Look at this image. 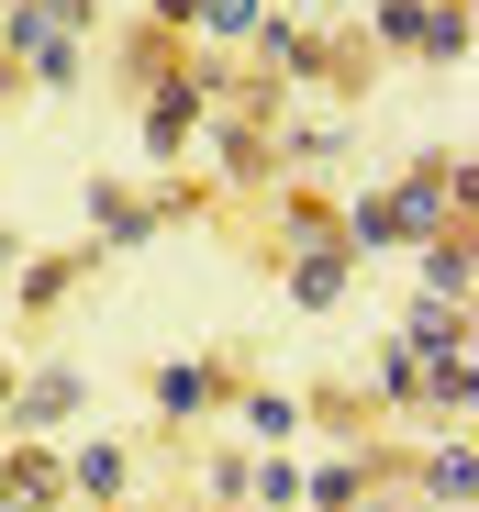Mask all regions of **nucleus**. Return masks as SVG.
Returning <instances> with one entry per match:
<instances>
[{
    "label": "nucleus",
    "mask_w": 479,
    "mask_h": 512,
    "mask_svg": "<svg viewBox=\"0 0 479 512\" xmlns=\"http://www.w3.org/2000/svg\"><path fill=\"white\" fill-rule=\"evenodd\" d=\"M156 223H168V212H156V201H134V190H112V179L90 190V234H101L112 256H123V245H145Z\"/></svg>",
    "instance_id": "9b49d317"
},
{
    "label": "nucleus",
    "mask_w": 479,
    "mask_h": 512,
    "mask_svg": "<svg viewBox=\"0 0 479 512\" xmlns=\"http://www.w3.org/2000/svg\"><path fill=\"white\" fill-rule=\"evenodd\" d=\"M368 390H379V401H390V412H413V346H390V357H379V379H368Z\"/></svg>",
    "instance_id": "4be33fe9"
},
{
    "label": "nucleus",
    "mask_w": 479,
    "mask_h": 512,
    "mask_svg": "<svg viewBox=\"0 0 479 512\" xmlns=\"http://www.w3.org/2000/svg\"><path fill=\"white\" fill-rule=\"evenodd\" d=\"M468 323V301H413V323H402V346H435V334H457Z\"/></svg>",
    "instance_id": "412c9836"
},
{
    "label": "nucleus",
    "mask_w": 479,
    "mask_h": 512,
    "mask_svg": "<svg viewBox=\"0 0 479 512\" xmlns=\"http://www.w3.org/2000/svg\"><path fill=\"white\" fill-rule=\"evenodd\" d=\"M223 401H234L223 357H168V368H156V412H168V423H201V412H223Z\"/></svg>",
    "instance_id": "1a4fd4ad"
},
{
    "label": "nucleus",
    "mask_w": 479,
    "mask_h": 512,
    "mask_svg": "<svg viewBox=\"0 0 479 512\" xmlns=\"http://www.w3.org/2000/svg\"><path fill=\"white\" fill-rule=\"evenodd\" d=\"M12 268H23V234H0V279H12Z\"/></svg>",
    "instance_id": "b1692460"
},
{
    "label": "nucleus",
    "mask_w": 479,
    "mask_h": 512,
    "mask_svg": "<svg viewBox=\"0 0 479 512\" xmlns=\"http://www.w3.org/2000/svg\"><path fill=\"white\" fill-rule=\"evenodd\" d=\"M234 412H246V435H268V446H290L301 423H312V401H301V390H234Z\"/></svg>",
    "instance_id": "2eb2a0df"
},
{
    "label": "nucleus",
    "mask_w": 479,
    "mask_h": 512,
    "mask_svg": "<svg viewBox=\"0 0 479 512\" xmlns=\"http://www.w3.org/2000/svg\"><path fill=\"white\" fill-rule=\"evenodd\" d=\"M156 34H190V0H156Z\"/></svg>",
    "instance_id": "5701e85b"
},
{
    "label": "nucleus",
    "mask_w": 479,
    "mask_h": 512,
    "mask_svg": "<svg viewBox=\"0 0 479 512\" xmlns=\"http://www.w3.org/2000/svg\"><path fill=\"white\" fill-rule=\"evenodd\" d=\"M468 279H479L468 223H457V234H424V301H468Z\"/></svg>",
    "instance_id": "ddd939ff"
},
{
    "label": "nucleus",
    "mask_w": 479,
    "mask_h": 512,
    "mask_svg": "<svg viewBox=\"0 0 479 512\" xmlns=\"http://www.w3.org/2000/svg\"><path fill=\"white\" fill-rule=\"evenodd\" d=\"M424 501H446V512H468L479 501V446H468V423H457V446H435L424 457V479H413Z\"/></svg>",
    "instance_id": "f8f14e48"
},
{
    "label": "nucleus",
    "mask_w": 479,
    "mask_h": 512,
    "mask_svg": "<svg viewBox=\"0 0 479 512\" xmlns=\"http://www.w3.org/2000/svg\"><path fill=\"white\" fill-rule=\"evenodd\" d=\"M67 501V468H56V446H0V512H56Z\"/></svg>",
    "instance_id": "0eeeda50"
},
{
    "label": "nucleus",
    "mask_w": 479,
    "mask_h": 512,
    "mask_svg": "<svg viewBox=\"0 0 479 512\" xmlns=\"http://www.w3.org/2000/svg\"><path fill=\"white\" fill-rule=\"evenodd\" d=\"M257 56H268V78H279V90H312V78H324L335 67V45L324 34H312L301 12H257V34H246Z\"/></svg>",
    "instance_id": "7ed1b4c3"
},
{
    "label": "nucleus",
    "mask_w": 479,
    "mask_h": 512,
    "mask_svg": "<svg viewBox=\"0 0 479 512\" xmlns=\"http://www.w3.org/2000/svg\"><path fill=\"white\" fill-rule=\"evenodd\" d=\"M101 512H112V501H101Z\"/></svg>",
    "instance_id": "cd10ccee"
},
{
    "label": "nucleus",
    "mask_w": 479,
    "mask_h": 512,
    "mask_svg": "<svg viewBox=\"0 0 479 512\" xmlns=\"http://www.w3.org/2000/svg\"><path fill=\"white\" fill-rule=\"evenodd\" d=\"M223 512H234V501H223Z\"/></svg>",
    "instance_id": "c85d7f7f"
},
{
    "label": "nucleus",
    "mask_w": 479,
    "mask_h": 512,
    "mask_svg": "<svg viewBox=\"0 0 479 512\" xmlns=\"http://www.w3.org/2000/svg\"><path fill=\"white\" fill-rule=\"evenodd\" d=\"M335 512H402V501H368V490H357V501H335Z\"/></svg>",
    "instance_id": "393cba45"
},
{
    "label": "nucleus",
    "mask_w": 479,
    "mask_h": 512,
    "mask_svg": "<svg viewBox=\"0 0 479 512\" xmlns=\"http://www.w3.org/2000/svg\"><path fill=\"white\" fill-rule=\"evenodd\" d=\"M78 279H90V256H23V279H12V312H56Z\"/></svg>",
    "instance_id": "4468645a"
},
{
    "label": "nucleus",
    "mask_w": 479,
    "mask_h": 512,
    "mask_svg": "<svg viewBox=\"0 0 479 512\" xmlns=\"http://www.w3.org/2000/svg\"><path fill=\"white\" fill-rule=\"evenodd\" d=\"M246 501L257 512H301V468L290 457H246Z\"/></svg>",
    "instance_id": "6ab92c4d"
},
{
    "label": "nucleus",
    "mask_w": 479,
    "mask_h": 512,
    "mask_svg": "<svg viewBox=\"0 0 479 512\" xmlns=\"http://www.w3.org/2000/svg\"><path fill=\"white\" fill-rule=\"evenodd\" d=\"M446 212H457V167L446 156H424L402 190H390V245H424V234H446Z\"/></svg>",
    "instance_id": "20e7f679"
},
{
    "label": "nucleus",
    "mask_w": 479,
    "mask_h": 512,
    "mask_svg": "<svg viewBox=\"0 0 479 512\" xmlns=\"http://www.w3.org/2000/svg\"><path fill=\"white\" fill-rule=\"evenodd\" d=\"M212 101H223V67H168V78H145V156L179 167L190 134L212 123Z\"/></svg>",
    "instance_id": "f257e3e1"
},
{
    "label": "nucleus",
    "mask_w": 479,
    "mask_h": 512,
    "mask_svg": "<svg viewBox=\"0 0 479 512\" xmlns=\"http://www.w3.org/2000/svg\"><path fill=\"white\" fill-rule=\"evenodd\" d=\"M257 12H268V0H190V34H212V45H246V34H257Z\"/></svg>",
    "instance_id": "a211bd4d"
},
{
    "label": "nucleus",
    "mask_w": 479,
    "mask_h": 512,
    "mask_svg": "<svg viewBox=\"0 0 479 512\" xmlns=\"http://www.w3.org/2000/svg\"><path fill=\"white\" fill-rule=\"evenodd\" d=\"M0 412H12V368H0Z\"/></svg>",
    "instance_id": "a878e982"
},
{
    "label": "nucleus",
    "mask_w": 479,
    "mask_h": 512,
    "mask_svg": "<svg viewBox=\"0 0 479 512\" xmlns=\"http://www.w3.org/2000/svg\"><path fill=\"white\" fill-rule=\"evenodd\" d=\"M201 134H212V156H223V179H268V145H279L268 123H201Z\"/></svg>",
    "instance_id": "dca6fc26"
},
{
    "label": "nucleus",
    "mask_w": 479,
    "mask_h": 512,
    "mask_svg": "<svg viewBox=\"0 0 479 512\" xmlns=\"http://www.w3.org/2000/svg\"><path fill=\"white\" fill-rule=\"evenodd\" d=\"M413 56L468 67V0H424V34H413Z\"/></svg>",
    "instance_id": "f3484780"
},
{
    "label": "nucleus",
    "mask_w": 479,
    "mask_h": 512,
    "mask_svg": "<svg viewBox=\"0 0 479 512\" xmlns=\"http://www.w3.org/2000/svg\"><path fill=\"white\" fill-rule=\"evenodd\" d=\"M279 256H290V301H301V312H335V301H346V279H357L346 234H312V245H279Z\"/></svg>",
    "instance_id": "423d86ee"
},
{
    "label": "nucleus",
    "mask_w": 479,
    "mask_h": 512,
    "mask_svg": "<svg viewBox=\"0 0 479 512\" xmlns=\"http://www.w3.org/2000/svg\"><path fill=\"white\" fill-rule=\"evenodd\" d=\"M368 34H379V45H402V56H413V34H424V0H379V12H368Z\"/></svg>",
    "instance_id": "aec40b11"
},
{
    "label": "nucleus",
    "mask_w": 479,
    "mask_h": 512,
    "mask_svg": "<svg viewBox=\"0 0 479 512\" xmlns=\"http://www.w3.org/2000/svg\"><path fill=\"white\" fill-rule=\"evenodd\" d=\"M78 401H90L78 368H34V379H12V412H0V423H12V446H23V435H56Z\"/></svg>",
    "instance_id": "39448f33"
},
{
    "label": "nucleus",
    "mask_w": 479,
    "mask_h": 512,
    "mask_svg": "<svg viewBox=\"0 0 479 512\" xmlns=\"http://www.w3.org/2000/svg\"><path fill=\"white\" fill-rule=\"evenodd\" d=\"M368 479H390V457H368V446H357V457H324V468H301V512H335V501H357Z\"/></svg>",
    "instance_id": "9d476101"
},
{
    "label": "nucleus",
    "mask_w": 479,
    "mask_h": 512,
    "mask_svg": "<svg viewBox=\"0 0 479 512\" xmlns=\"http://www.w3.org/2000/svg\"><path fill=\"white\" fill-rule=\"evenodd\" d=\"M179 512H212V501H179Z\"/></svg>",
    "instance_id": "bb28decb"
},
{
    "label": "nucleus",
    "mask_w": 479,
    "mask_h": 512,
    "mask_svg": "<svg viewBox=\"0 0 479 512\" xmlns=\"http://www.w3.org/2000/svg\"><path fill=\"white\" fill-rule=\"evenodd\" d=\"M56 468H67V501H123L134 490V446H112V435H90V446H56Z\"/></svg>",
    "instance_id": "6e6552de"
},
{
    "label": "nucleus",
    "mask_w": 479,
    "mask_h": 512,
    "mask_svg": "<svg viewBox=\"0 0 479 512\" xmlns=\"http://www.w3.org/2000/svg\"><path fill=\"white\" fill-rule=\"evenodd\" d=\"M413 401L468 423V401H479V346H468V323H457V334H435V346H413Z\"/></svg>",
    "instance_id": "f03ea898"
}]
</instances>
